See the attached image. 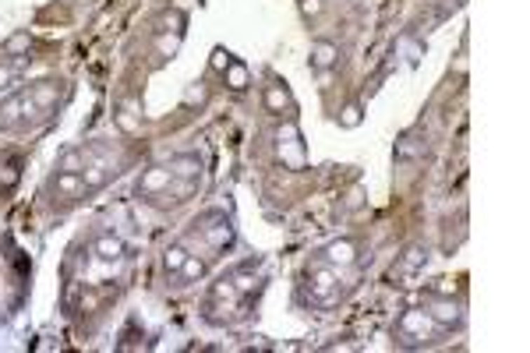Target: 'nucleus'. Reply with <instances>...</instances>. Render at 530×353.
<instances>
[{"instance_id": "nucleus-1", "label": "nucleus", "mask_w": 530, "mask_h": 353, "mask_svg": "<svg viewBox=\"0 0 530 353\" xmlns=\"http://www.w3.org/2000/svg\"><path fill=\"white\" fill-rule=\"evenodd\" d=\"M435 332V321H431V314L424 311V307H414V311H403L400 314V321H396V335L407 342V346H417V342H424L428 335Z\"/></svg>"}, {"instance_id": "nucleus-2", "label": "nucleus", "mask_w": 530, "mask_h": 353, "mask_svg": "<svg viewBox=\"0 0 530 353\" xmlns=\"http://www.w3.org/2000/svg\"><path fill=\"white\" fill-rule=\"evenodd\" d=\"M336 293H339V269H336V265H329V261L315 265V269H311V297L322 300V304H332Z\"/></svg>"}, {"instance_id": "nucleus-3", "label": "nucleus", "mask_w": 530, "mask_h": 353, "mask_svg": "<svg viewBox=\"0 0 530 353\" xmlns=\"http://www.w3.org/2000/svg\"><path fill=\"white\" fill-rule=\"evenodd\" d=\"M424 311L431 314L435 325H456V321H460V304L449 300V297H431Z\"/></svg>"}, {"instance_id": "nucleus-4", "label": "nucleus", "mask_w": 530, "mask_h": 353, "mask_svg": "<svg viewBox=\"0 0 530 353\" xmlns=\"http://www.w3.org/2000/svg\"><path fill=\"white\" fill-rule=\"evenodd\" d=\"M280 155L290 162V166H297L301 159H304V145H301V134H297V127L294 124H287V127H280Z\"/></svg>"}, {"instance_id": "nucleus-5", "label": "nucleus", "mask_w": 530, "mask_h": 353, "mask_svg": "<svg viewBox=\"0 0 530 353\" xmlns=\"http://www.w3.org/2000/svg\"><path fill=\"white\" fill-rule=\"evenodd\" d=\"M170 181H173V169L170 166H156L138 181V195H163L170 188Z\"/></svg>"}, {"instance_id": "nucleus-6", "label": "nucleus", "mask_w": 530, "mask_h": 353, "mask_svg": "<svg viewBox=\"0 0 530 353\" xmlns=\"http://www.w3.org/2000/svg\"><path fill=\"white\" fill-rule=\"evenodd\" d=\"M53 191L57 195H64L67 202H74L78 195H85L88 188H85V176L81 173H67V169H60L57 176H53Z\"/></svg>"}, {"instance_id": "nucleus-7", "label": "nucleus", "mask_w": 530, "mask_h": 353, "mask_svg": "<svg viewBox=\"0 0 530 353\" xmlns=\"http://www.w3.org/2000/svg\"><path fill=\"white\" fill-rule=\"evenodd\" d=\"M325 261L336 265V269H346V265L358 261V244H353V240H332L325 247Z\"/></svg>"}, {"instance_id": "nucleus-8", "label": "nucleus", "mask_w": 530, "mask_h": 353, "mask_svg": "<svg viewBox=\"0 0 530 353\" xmlns=\"http://www.w3.org/2000/svg\"><path fill=\"white\" fill-rule=\"evenodd\" d=\"M336 60H339V46H332V43H325V39H318V43L311 46V67L329 71Z\"/></svg>"}, {"instance_id": "nucleus-9", "label": "nucleus", "mask_w": 530, "mask_h": 353, "mask_svg": "<svg viewBox=\"0 0 530 353\" xmlns=\"http://www.w3.org/2000/svg\"><path fill=\"white\" fill-rule=\"evenodd\" d=\"M121 254H124V240L117 233H103L96 240V258L100 261H121Z\"/></svg>"}, {"instance_id": "nucleus-10", "label": "nucleus", "mask_w": 530, "mask_h": 353, "mask_svg": "<svg viewBox=\"0 0 530 353\" xmlns=\"http://www.w3.org/2000/svg\"><path fill=\"white\" fill-rule=\"evenodd\" d=\"M265 106H269L273 113L290 110V96H287V88H283V85H269V92H265Z\"/></svg>"}, {"instance_id": "nucleus-11", "label": "nucleus", "mask_w": 530, "mask_h": 353, "mask_svg": "<svg viewBox=\"0 0 530 353\" xmlns=\"http://www.w3.org/2000/svg\"><path fill=\"white\" fill-rule=\"evenodd\" d=\"M184 258H188V247H184V244H173V247H166V254H163V261H166L170 272H181Z\"/></svg>"}, {"instance_id": "nucleus-12", "label": "nucleus", "mask_w": 530, "mask_h": 353, "mask_svg": "<svg viewBox=\"0 0 530 353\" xmlns=\"http://www.w3.org/2000/svg\"><path fill=\"white\" fill-rule=\"evenodd\" d=\"M181 276H184V279H202V276H205V258L188 254L184 265H181Z\"/></svg>"}, {"instance_id": "nucleus-13", "label": "nucleus", "mask_w": 530, "mask_h": 353, "mask_svg": "<svg viewBox=\"0 0 530 353\" xmlns=\"http://www.w3.org/2000/svg\"><path fill=\"white\" fill-rule=\"evenodd\" d=\"M421 261H424V251H421V247H410V251L403 254V265H400V272H414Z\"/></svg>"}, {"instance_id": "nucleus-14", "label": "nucleus", "mask_w": 530, "mask_h": 353, "mask_svg": "<svg viewBox=\"0 0 530 353\" xmlns=\"http://www.w3.org/2000/svg\"><path fill=\"white\" fill-rule=\"evenodd\" d=\"M226 71H230V81H233V88H244V85H247V71H244V67L230 64Z\"/></svg>"}, {"instance_id": "nucleus-15", "label": "nucleus", "mask_w": 530, "mask_h": 353, "mask_svg": "<svg viewBox=\"0 0 530 353\" xmlns=\"http://www.w3.org/2000/svg\"><path fill=\"white\" fill-rule=\"evenodd\" d=\"M358 120H361V110H358V106H346V110H343V124H346V127H353Z\"/></svg>"}, {"instance_id": "nucleus-16", "label": "nucleus", "mask_w": 530, "mask_h": 353, "mask_svg": "<svg viewBox=\"0 0 530 353\" xmlns=\"http://www.w3.org/2000/svg\"><path fill=\"white\" fill-rule=\"evenodd\" d=\"M301 11L304 15H318L322 11V0H301Z\"/></svg>"}]
</instances>
